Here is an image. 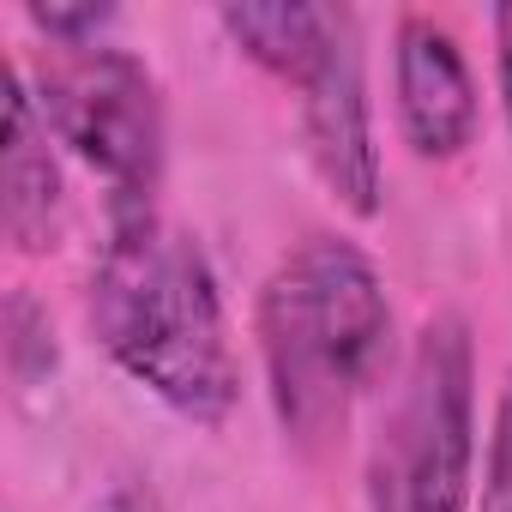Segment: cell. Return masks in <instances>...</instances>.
Segmentation results:
<instances>
[{
  "instance_id": "cell-9",
  "label": "cell",
  "mask_w": 512,
  "mask_h": 512,
  "mask_svg": "<svg viewBox=\"0 0 512 512\" xmlns=\"http://www.w3.org/2000/svg\"><path fill=\"white\" fill-rule=\"evenodd\" d=\"M7 356H13V374L31 386L37 374L55 368V344H49V320L37 314L31 296H13L7 302Z\"/></svg>"
},
{
  "instance_id": "cell-11",
  "label": "cell",
  "mask_w": 512,
  "mask_h": 512,
  "mask_svg": "<svg viewBox=\"0 0 512 512\" xmlns=\"http://www.w3.org/2000/svg\"><path fill=\"white\" fill-rule=\"evenodd\" d=\"M31 25L55 49H91L115 25V7H31Z\"/></svg>"
},
{
  "instance_id": "cell-8",
  "label": "cell",
  "mask_w": 512,
  "mask_h": 512,
  "mask_svg": "<svg viewBox=\"0 0 512 512\" xmlns=\"http://www.w3.org/2000/svg\"><path fill=\"white\" fill-rule=\"evenodd\" d=\"M344 7H302V0H278V7H223V31L241 43L247 61H260L284 85H308L320 55L332 49Z\"/></svg>"
},
{
  "instance_id": "cell-2",
  "label": "cell",
  "mask_w": 512,
  "mask_h": 512,
  "mask_svg": "<svg viewBox=\"0 0 512 512\" xmlns=\"http://www.w3.org/2000/svg\"><path fill=\"white\" fill-rule=\"evenodd\" d=\"M392 308L374 260L344 235H308L260 290V356L278 422L296 446L344 440L356 398L386 374Z\"/></svg>"
},
{
  "instance_id": "cell-6",
  "label": "cell",
  "mask_w": 512,
  "mask_h": 512,
  "mask_svg": "<svg viewBox=\"0 0 512 512\" xmlns=\"http://www.w3.org/2000/svg\"><path fill=\"white\" fill-rule=\"evenodd\" d=\"M398 127L416 157H458L476 139V79L446 25L410 13L398 25Z\"/></svg>"
},
{
  "instance_id": "cell-12",
  "label": "cell",
  "mask_w": 512,
  "mask_h": 512,
  "mask_svg": "<svg viewBox=\"0 0 512 512\" xmlns=\"http://www.w3.org/2000/svg\"><path fill=\"white\" fill-rule=\"evenodd\" d=\"M494 49H500V103H506V121H512V7L494 13Z\"/></svg>"
},
{
  "instance_id": "cell-10",
  "label": "cell",
  "mask_w": 512,
  "mask_h": 512,
  "mask_svg": "<svg viewBox=\"0 0 512 512\" xmlns=\"http://www.w3.org/2000/svg\"><path fill=\"white\" fill-rule=\"evenodd\" d=\"M476 512H512V374L494 404V434H488V464H482V506Z\"/></svg>"
},
{
  "instance_id": "cell-4",
  "label": "cell",
  "mask_w": 512,
  "mask_h": 512,
  "mask_svg": "<svg viewBox=\"0 0 512 512\" xmlns=\"http://www.w3.org/2000/svg\"><path fill=\"white\" fill-rule=\"evenodd\" d=\"M37 115L43 127L109 187V217L157 211L163 187V91L145 61L127 49H49L37 67Z\"/></svg>"
},
{
  "instance_id": "cell-7",
  "label": "cell",
  "mask_w": 512,
  "mask_h": 512,
  "mask_svg": "<svg viewBox=\"0 0 512 512\" xmlns=\"http://www.w3.org/2000/svg\"><path fill=\"white\" fill-rule=\"evenodd\" d=\"M0 223L13 247L43 253L61 235V169L49 151V127L37 115L31 85L7 67V151H0Z\"/></svg>"
},
{
  "instance_id": "cell-1",
  "label": "cell",
  "mask_w": 512,
  "mask_h": 512,
  "mask_svg": "<svg viewBox=\"0 0 512 512\" xmlns=\"http://www.w3.org/2000/svg\"><path fill=\"white\" fill-rule=\"evenodd\" d=\"M91 326L103 350L175 416L223 422L235 410L241 374L211 260L157 211L109 217V241L91 272Z\"/></svg>"
},
{
  "instance_id": "cell-3",
  "label": "cell",
  "mask_w": 512,
  "mask_h": 512,
  "mask_svg": "<svg viewBox=\"0 0 512 512\" xmlns=\"http://www.w3.org/2000/svg\"><path fill=\"white\" fill-rule=\"evenodd\" d=\"M476 356L458 314H434L398 374V398L368 458L374 512H470Z\"/></svg>"
},
{
  "instance_id": "cell-5",
  "label": "cell",
  "mask_w": 512,
  "mask_h": 512,
  "mask_svg": "<svg viewBox=\"0 0 512 512\" xmlns=\"http://www.w3.org/2000/svg\"><path fill=\"white\" fill-rule=\"evenodd\" d=\"M302 133L320 181L350 205L356 217L380 211V151L368 121V79H362V31L356 13H338L332 49L320 55L314 79L302 85Z\"/></svg>"
}]
</instances>
